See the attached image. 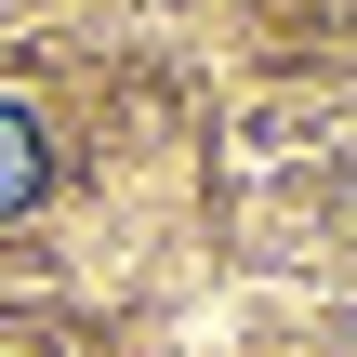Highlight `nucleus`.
Returning <instances> with one entry per match:
<instances>
[{
	"instance_id": "f257e3e1",
	"label": "nucleus",
	"mask_w": 357,
	"mask_h": 357,
	"mask_svg": "<svg viewBox=\"0 0 357 357\" xmlns=\"http://www.w3.org/2000/svg\"><path fill=\"white\" fill-rule=\"evenodd\" d=\"M40 185H53V146H40V119H26V106H0V212H26Z\"/></svg>"
}]
</instances>
